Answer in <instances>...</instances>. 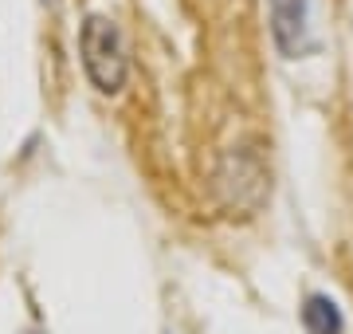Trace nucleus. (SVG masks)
<instances>
[{
	"instance_id": "3",
	"label": "nucleus",
	"mask_w": 353,
	"mask_h": 334,
	"mask_svg": "<svg viewBox=\"0 0 353 334\" xmlns=\"http://www.w3.org/2000/svg\"><path fill=\"white\" fill-rule=\"evenodd\" d=\"M303 326L310 334H341V315L326 295H310L303 307Z\"/></svg>"
},
{
	"instance_id": "2",
	"label": "nucleus",
	"mask_w": 353,
	"mask_h": 334,
	"mask_svg": "<svg viewBox=\"0 0 353 334\" xmlns=\"http://www.w3.org/2000/svg\"><path fill=\"white\" fill-rule=\"evenodd\" d=\"M271 32L279 52L287 59H299L314 48L310 39V0H271Z\"/></svg>"
},
{
	"instance_id": "1",
	"label": "nucleus",
	"mask_w": 353,
	"mask_h": 334,
	"mask_svg": "<svg viewBox=\"0 0 353 334\" xmlns=\"http://www.w3.org/2000/svg\"><path fill=\"white\" fill-rule=\"evenodd\" d=\"M79 52H83V67L94 90L102 95H118L126 87V43L122 32L110 16H87L83 32H79Z\"/></svg>"
}]
</instances>
